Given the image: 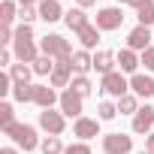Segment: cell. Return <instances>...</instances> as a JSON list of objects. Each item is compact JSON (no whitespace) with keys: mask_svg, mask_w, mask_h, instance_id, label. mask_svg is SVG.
I'll return each mask as SVG.
<instances>
[{"mask_svg":"<svg viewBox=\"0 0 154 154\" xmlns=\"http://www.w3.org/2000/svg\"><path fill=\"white\" fill-rule=\"evenodd\" d=\"M3 133H6L18 148H24V151H33V148H39V145H42V142H39V136H36V127H33V124H18V121H15V124H9Z\"/></svg>","mask_w":154,"mask_h":154,"instance_id":"6da1fadb","label":"cell"},{"mask_svg":"<svg viewBox=\"0 0 154 154\" xmlns=\"http://www.w3.org/2000/svg\"><path fill=\"white\" fill-rule=\"evenodd\" d=\"M100 91L109 94V97H115V100H121L124 94H130V79L121 69H112V72H106L100 79Z\"/></svg>","mask_w":154,"mask_h":154,"instance_id":"7a4b0ae2","label":"cell"},{"mask_svg":"<svg viewBox=\"0 0 154 154\" xmlns=\"http://www.w3.org/2000/svg\"><path fill=\"white\" fill-rule=\"evenodd\" d=\"M39 51L42 54H48V57H69L72 54V48H69V39H63L60 33H45L42 39H39Z\"/></svg>","mask_w":154,"mask_h":154,"instance_id":"3957f363","label":"cell"},{"mask_svg":"<svg viewBox=\"0 0 154 154\" xmlns=\"http://www.w3.org/2000/svg\"><path fill=\"white\" fill-rule=\"evenodd\" d=\"M94 24H97L100 30H118V27L124 24V9H121V6H103V9H97Z\"/></svg>","mask_w":154,"mask_h":154,"instance_id":"277c9868","label":"cell"},{"mask_svg":"<svg viewBox=\"0 0 154 154\" xmlns=\"http://www.w3.org/2000/svg\"><path fill=\"white\" fill-rule=\"evenodd\" d=\"M39 127L48 133V136H60L66 130V115L63 112H54V109H42L39 112Z\"/></svg>","mask_w":154,"mask_h":154,"instance_id":"5b68a950","label":"cell"},{"mask_svg":"<svg viewBox=\"0 0 154 154\" xmlns=\"http://www.w3.org/2000/svg\"><path fill=\"white\" fill-rule=\"evenodd\" d=\"M133 139L127 133H106L103 136V154H130Z\"/></svg>","mask_w":154,"mask_h":154,"instance_id":"8992f818","label":"cell"},{"mask_svg":"<svg viewBox=\"0 0 154 154\" xmlns=\"http://www.w3.org/2000/svg\"><path fill=\"white\" fill-rule=\"evenodd\" d=\"M60 112L66 115V118H82V109H85V97H79L72 88H66V91H60Z\"/></svg>","mask_w":154,"mask_h":154,"instance_id":"52a82bcc","label":"cell"},{"mask_svg":"<svg viewBox=\"0 0 154 154\" xmlns=\"http://www.w3.org/2000/svg\"><path fill=\"white\" fill-rule=\"evenodd\" d=\"M151 39H154V30L151 27H142V24H136L130 33H127V48H133V51H145V48H151Z\"/></svg>","mask_w":154,"mask_h":154,"instance_id":"ba28073f","label":"cell"},{"mask_svg":"<svg viewBox=\"0 0 154 154\" xmlns=\"http://www.w3.org/2000/svg\"><path fill=\"white\" fill-rule=\"evenodd\" d=\"M12 54H15L18 63H33L42 51H39L36 39H15V42H12Z\"/></svg>","mask_w":154,"mask_h":154,"instance_id":"9c48e42d","label":"cell"},{"mask_svg":"<svg viewBox=\"0 0 154 154\" xmlns=\"http://www.w3.org/2000/svg\"><path fill=\"white\" fill-rule=\"evenodd\" d=\"M72 136H79V142H88L94 136H100V118H75L72 124Z\"/></svg>","mask_w":154,"mask_h":154,"instance_id":"30bf717a","label":"cell"},{"mask_svg":"<svg viewBox=\"0 0 154 154\" xmlns=\"http://www.w3.org/2000/svg\"><path fill=\"white\" fill-rule=\"evenodd\" d=\"M130 94H136L139 100H148V97H154V75H145V72H136V75H130Z\"/></svg>","mask_w":154,"mask_h":154,"instance_id":"8fae6325","label":"cell"},{"mask_svg":"<svg viewBox=\"0 0 154 154\" xmlns=\"http://www.w3.org/2000/svg\"><path fill=\"white\" fill-rule=\"evenodd\" d=\"M33 103L39 109H54V103H60V94L51 85H33Z\"/></svg>","mask_w":154,"mask_h":154,"instance_id":"7c38bea8","label":"cell"},{"mask_svg":"<svg viewBox=\"0 0 154 154\" xmlns=\"http://www.w3.org/2000/svg\"><path fill=\"white\" fill-rule=\"evenodd\" d=\"M133 133H154V106H139L133 115Z\"/></svg>","mask_w":154,"mask_h":154,"instance_id":"4fadbf2b","label":"cell"},{"mask_svg":"<svg viewBox=\"0 0 154 154\" xmlns=\"http://www.w3.org/2000/svg\"><path fill=\"white\" fill-rule=\"evenodd\" d=\"M36 9H39V18H42L45 24H54V21H60V18L66 15L63 6H60V0H42Z\"/></svg>","mask_w":154,"mask_h":154,"instance_id":"5bb4252c","label":"cell"},{"mask_svg":"<svg viewBox=\"0 0 154 154\" xmlns=\"http://www.w3.org/2000/svg\"><path fill=\"white\" fill-rule=\"evenodd\" d=\"M115 63H118V69H121L124 75H127V72L136 75V66H139L142 60H139V54H136L133 48H121V51L115 54Z\"/></svg>","mask_w":154,"mask_h":154,"instance_id":"9a60e30c","label":"cell"},{"mask_svg":"<svg viewBox=\"0 0 154 154\" xmlns=\"http://www.w3.org/2000/svg\"><path fill=\"white\" fill-rule=\"evenodd\" d=\"M94 69V54L88 48H75L72 51V72L75 75H88Z\"/></svg>","mask_w":154,"mask_h":154,"instance_id":"2e32d148","label":"cell"},{"mask_svg":"<svg viewBox=\"0 0 154 154\" xmlns=\"http://www.w3.org/2000/svg\"><path fill=\"white\" fill-rule=\"evenodd\" d=\"M75 39L82 42V48H97V42H100V27L97 24H85V27H79L75 30Z\"/></svg>","mask_w":154,"mask_h":154,"instance_id":"e0dca14e","label":"cell"},{"mask_svg":"<svg viewBox=\"0 0 154 154\" xmlns=\"http://www.w3.org/2000/svg\"><path fill=\"white\" fill-rule=\"evenodd\" d=\"M48 85H51L54 91H57V88H63V91H66V88L72 85V69H69V66H57V63H54V72L48 75Z\"/></svg>","mask_w":154,"mask_h":154,"instance_id":"ac0fdd59","label":"cell"},{"mask_svg":"<svg viewBox=\"0 0 154 154\" xmlns=\"http://www.w3.org/2000/svg\"><path fill=\"white\" fill-rule=\"evenodd\" d=\"M94 69H97L100 75L112 72V69H115V54H112L109 48H100V51L94 54Z\"/></svg>","mask_w":154,"mask_h":154,"instance_id":"d6986e66","label":"cell"},{"mask_svg":"<svg viewBox=\"0 0 154 154\" xmlns=\"http://www.w3.org/2000/svg\"><path fill=\"white\" fill-rule=\"evenodd\" d=\"M63 21H66V27H69L72 33H75V30H79V27H85V24H91L82 6H75V9H66V15H63Z\"/></svg>","mask_w":154,"mask_h":154,"instance_id":"ffe728a7","label":"cell"},{"mask_svg":"<svg viewBox=\"0 0 154 154\" xmlns=\"http://www.w3.org/2000/svg\"><path fill=\"white\" fill-rule=\"evenodd\" d=\"M9 75H12L15 85H30L33 66H30V63H12V66H9Z\"/></svg>","mask_w":154,"mask_h":154,"instance_id":"44dd1931","label":"cell"},{"mask_svg":"<svg viewBox=\"0 0 154 154\" xmlns=\"http://www.w3.org/2000/svg\"><path fill=\"white\" fill-rule=\"evenodd\" d=\"M15 18H18V6L12 0H3V3H0V27H12Z\"/></svg>","mask_w":154,"mask_h":154,"instance_id":"7402d4cb","label":"cell"},{"mask_svg":"<svg viewBox=\"0 0 154 154\" xmlns=\"http://www.w3.org/2000/svg\"><path fill=\"white\" fill-rule=\"evenodd\" d=\"M30 66H33V75H51V72H54V57H48V54H39V57H36Z\"/></svg>","mask_w":154,"mask_h":154,"instance_id":"603a6c76","label":"cell"},{"mask_svg":"<svg viewBox=\"0 0 154 154\" xmlns=\"http://www.w3.org/2000/svg\"><path fill=\"white\" fill-rule=\"evenodd\" d=\"M118 112H121V115H136V112H139V97H136V94H124V97L118 100Z\"/></svg>","mask_w":154,"mask_h":154,"instance_id":"cb8c5ba5","label":"cell"},{"mask_svg":"<svg viewBox=\"0 0 154 154\" xmlns=\"http://www.w3.org/2000/svg\"><path fill=\"white\" fill-rule=\"evenodd\" d=\"M136 18H139V24H142V27H154V0H148L145 6H139V9H136Z\"/></svg>","mask_w":154,"mask_h":154,"instance_id":"d4e9b609","label":"cell"},{"mask_svg":"<svg viewBox=\"0 0 154 154\" xmlns=\"http://www.w3.org/2000/svg\"><path fill=\"white\" fill-rule=\"evenodd\" d=\"M97 118H100V121H112V118H118V103H112V100H100V106H97Z\"/></svg>","mask_w":154,"mask_h":154,"instance_id":"484cf974","label":"cell"},{"mask_svg":"<svg viewBox=\"0 0 154 154\" xmlns=\"http://www.w3.org/2000/svg\"><path fill=\"white\" fill-rule=\"evenodd\" d=\"M39 151H42V154H63L66 148H63L60 136H45V139H42V145H39Z\"/></svg>","mask_w":154,"mask_h":154,"instance_id":"4316f807","label":"cell"},{"mask_svg":"<svg viewBox=\"0 0 154 154\" xmlns=\"http://www.w3.org/2000/svg\"><path fill=\"white\" fill-rule=\"evenodd\" d=\"M75 94H79V97H88L91 91H94V85H91V79H88V75H72V85H69Z\"/></svg>","mask_w":154,"mask_h":154,"instance_id":"83f0119b","label":"cell"},{"mask_svg":"<svg viewBox=\"0 0 154 154\" xmlns=\"http://www.w3.org/2000/svg\"><path fill=\"white\" fill-rule=\"evenodd\" d=\"M12 100L15 103H33V85H15L12 88Z\"/></svg>","mask_w":154,"mask_h":154,"instance_id":"f1b7e54d","label":"cell"},{"mask_svg":"<svg viewBox=\"0 0 154 154\" xmlns=\"http://www.w3.org/2000/svg\"><path fill=\"white\" fill-rule=\"evenodd\" d=\"M9 124H15V112H12V103H0V127H9Z\"/></svg>","mask_w":154,"mask_h":154,"instance_id":"f546056e","label":"cell"},{"mask_svg":"<svg viewBox=\"0 0 154 154\" xmlns=\"http://www.w3.org/2000/svg\"><path fill=\"white\" fill-rule=\"evenodd\" d=\"M36 18H39V9H36V6H21V9H18V21H21V24H33Z\"/></svg>","mask_w":154,"mask_h":154,"instance_id":"4dcf8cb0","label":"cell"},{"mask_svg":"<svg viewBox=\"0 0 154 154\" xmlns=\"http://www.w3.org/2000/svg\"><path fill=\"white\" fill-rule=\"evenodd\" d=\"M63 154H91V145L88 142H72V145H66Z\"/></svg>","mask_w":154,"mask_h":154,"instance_id":"1f68e13d","label":"cell"},{"mask_svg":"<svg viewBox=\"0 0 154 154\" xmlns=\"http://www.w3.org/2000/svg\"><path fill=\"white\" fill-rule=\"evenodd\" d=\"M139 60L145 63V69H148V72H154V45H151V48H145V51L139 54Z\"/></svg>","mask_w":154,"mask_h":154,"instance_id":"d6a6232c","label":"cell"},{"mask_svg":"<svg viewBox=\"0 0 154 154\" xmlns=\"http://www.w3.org/2000/svg\"><path fill=\"white\" fill-rule=\"evenodd\" d=\"M12 57H15V54H12L9 48H0V66H6V69H9V66H12Z\"/></svg>","mask_w":154,"mask_h":154,"instance_id":"836d02e7","label":"cell"},{"mask_svg":"<svg viewBox=\"0 0 154 154\" xmlns=\"http://www.w3.org/2000/svg\"><path fill=\"white\" fill-rule=\"evenodd\" d=\"M145 3H148V0H118V6H133V9H139Z\"/></svg>","mask_w":154,"mask_h":154,"instance_id":"e575fe53","label":"cell"},{"mask_svg":"<svg viewBox=\"0 0 154 154\" xmlns=\"http://www.w3.org/2000/svg\"><path fill=\"white\" fill-rule=\"evenodd\" d=\"M145 151H151V154H154V133H148V136H145Z\"/></svg>","mask_w":154,"mask_h":154,"instance_id":"d590c367","label":"cell"},{"mask_svg":"<svg viewBox=\"0 0 154 154\" xmlns=\"http://www.w3.org/2000/svg\"><path fill=\"white\" fill-rule=\"evenodd\" d=\"M75 3H79L82 9H88V6H94V3H97V0H75Z\"/></svg>","mask_w":154,"mask_h":154,"instance_id":"8d00e7d4","label":"cell"},{"mask_svg":"<svg viewBox=\"0 0 154 154\" xmlns=\"http://www.w3.org/2000/svg\"><path fill=\"white\" fill-rule=\"evenodd\" d=\"M18 3H21V6H39L42 0H18Z\"/></svg>","mask_w":154,"mask_h":154,"instance_id":"74e56055","label":"cell"},{"mask_svg":"<svg viewBox=\"0 0 154 154\" xmlns=\"http://www.w3.org/2000/svg\"><path fill=\"white\" fill-rule=\"evenodd\" d=\"M0 154H18V148H12V145H6V148H0Z\"/></svg>","mask_w":154,"mask_h":154,"instance_id":"f35d334b","label":"cell"},{"mask_svg":"<svg viewBox=\"0 0 154 154\" xmlns=\"http://www.w3.org/2000/svg\"><path fill=\"white\" fill-rule=\"evenodd\" d=\"M139 154H151V151H145V148H142V151H139Z\"/></svg>","mask_w":154,"mask_h":154,"instance_id":"ab89813d","label":"cell"}]
</instances>
